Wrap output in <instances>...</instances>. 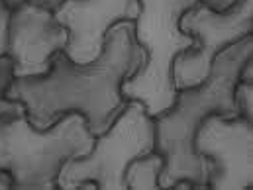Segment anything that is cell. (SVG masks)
Here are the masks:
<instances>
[{
	"label": "cell",
	"instance_id": "obj_1",
	"mask_svg": "<svg viewBox=\"0 0 253 190\" xmlns=\"http://www.w3.org/2000/svg\"><path fill=\"white\" fill-rule=\"evenodd\" d=\"M133 30V22L116 24L106 34L104 49L92 63L77 65L63 51L55 53L47 75L14 78L6 98L22 102L28 120L40 129L53 126L65 114L79 112L94 137L102 135L126 106L122 84L145 59Z\"/></svg>",
	"mask_w": 253,
	"mask_h": 190
},
{
	"label": "cell",
	"instance_id": "obj_2",
	"mask_svg": "<svg viewBox=\"0 0 253 190\" xmlns=\"http://www.w3.org/2000/svg\"><path fill=\"white\" fill-rule=\"evenodd\" d=\"M252 57L253 38L250 34L220 51L206 80L198 86L177 90L175 104L155 118V151L165 159L159 189H175L179 181H189L194 189H208L212 163L196 153L194 135L210 114L240 116L234 86L240 80L244 63Z\"/></svg>",
	"mask_w": 253,
	"mask_h": 190
},
{
	"label": "cell",
	"instance_id": "obj_3",
	"mask_svg": "<svg viewBox=\"0 0 253 190\" xmlns=\"http://www.w3.org/2000/svg\"><path fill=\"white\" fill-rule=\"evenodd\" d=\"M94 135L79 112L65 114L53 126L40 129L20 112L0 118V173L12 177L14 189L55 190L65 161L84 157Z\"/></svg>",
	"mask_w": 253,
	"mask_h": 190
},
{
	"label": "cell",
	"instance_id": "obj_4",
	"mask_svg": "<svg viewBox=\"0 0 253 190\" xmlns=\"http://www.w3.org/2000/svg\"><path fill=\"white\" fill-rule=\"evenodd\" d=\"M198 0H139L133 20L135 41L143 47V65L122 84L126 100H139L151 118L161 116L177 100L173 61L179 53L196 47V39L179 28L181 16Z\"/></svg>",
	"mask_w": 253,
	"mask_h": 190
},
{
	"label": "cell",
	"instance_id": "obj_5",
	"mask_svg": "<svg viewBox=\"0 0 253 190\" xmlns=\"http://www.w3.org/2000/svg\"><path fill=\"white\" fill-rule=\"evenodd\" d=\"M151 151H155V118L139 100H127L112 126L94 137L88 155L65 161L57 187L83 189L84 183H94L100 190H124L126 167Z\"/></svg>",
	"mask_w": 253,
	"mask_h": 190
},
{
	"label": "cell",
	"instance_id": "obj_6",
	"mask_svg": "<svg viewBox=\"0 0 253 190\" xmlns=\"http://www.w3.org/2000/svg\"><path fill=\"white\" fill-rule=\"evenodd\" d=\"M179 28L196 39L194 49L179 53L173 61L175 88L183 90L204 82L216 55L252 34L253 0H236L222 12L196 2L181 16Z\"/></svg>",
	"mask_w": 253,
	"mask_h": 190
},
{
	"label": "cell",
	"instance_id": "obj_7",
	"mask_svg": "<svg viewBox=\"0 0 253 190\" xmlns=\"http://www.w3.org/2000/svg\"><path fill=\"white\" fill-rule=\"evenodd\" d=\"M194 149L212 163L208 189L244 190L253 187V124L246 118L206 116L196 129Z\"/></svg>",
	"mask_w": 253,
	"mask_h": 190
},
{
	"label": "cell",
	"instance_id": "obj_8",
	"mask_svg": "<svg viewBox=\"0 0 253 190\" xmlns=\"http://www.w3.org/2000/svg\"><path fill=\"white\" fill-rule=\"evenodd\" d=\"M69 34L55 14L36 2L12 8L8 26V57L14 78L42 76L51 71L55 53L63 51Z\"/></svg>",
	"mask_w": 253,
	"mask_h": 190
},
{
	"label": "cell",
	"instance_id": "obj_9",
	"mask_svg": "<svg viewBox=\"0 0 253 190\" xmlns=\"http://www.w3.org/2000/svg\"><path fill=\"white\" fill-rule=\"evenodd\" d=\"M139 10V0H67L53 12L69 34L63 53L77 65L92 63L106 34L120 22H133Z\"/></svg>",
	"mask_w": 253,
	"mask_h": 190
},
{
	"label": "cell",
	"instance_id": "obj_10",
	"mask_svg": "<svg viewBox=\"0 0 253 190\" xmlns=\"http://www.w3.org/2000/svg\"><path fill=\"white\" fill-rule=\"evenodd\" d=\"M165 167L163 155L151 151L147 155L135 157L126 167V189L129 190H155L159 189V177Z\"/></svg>",
	"mask_w": 253,
	"mask_h": 190
},
{
	"label": "cell",
	"instance_id": "obj_11",
	"mask_svg": "<svg viewBox=\"0 0 253 190\" xmlns=\"http://www.w3.org/2000/svg\"><path fill=\"white\" fill-rule=\"evenodd\" d=\"M14 80V75H12V59L6 55V57H0V118H6V116H16L20 112H26V106L18 100H10L6 98V90L10 86V82Z\"/></svg>",
	"mask_w": 253,
	"mask_h": 190
},
{
	"label": "cell",
	"instance_id": "obj_12",
	"mask_svg": "<svg viewBox=\"0 0 253 190\" xmlns=\"http://www.w3.org/2000/svg\"><path fill=\"white\" fill-rule=\"evenodd\" d=\"M234 100L240 110V116L253 124V82L238 80L234 86Z\"/></svg>",
	"mask_w": 253,
	"mask_h": 190
},
{
	"label": "cell",
	"instance_id": "obj_13",
	"mask_svg": "<svg viewBox=\"0 0 253 190\" xmlns=\"http://www.w3.org/2000/svg\"><path fill=\"white\" fill-rule=\"evenodd\" d=\"M12 8L6 0H0V57L8 55V26H10Z\"/></svg>",
	"mask_w": 253,
	"mask_h": 190
},
{
	"label": "cell",
	"instance_id": "obj_14",
	"mask_svg": "<svg viewBox=\"0 0 253 190\" xmlns=\"http://www.w3.org/2000/svg\"><path fill=\"white\" fill-rule=\"evenodd\" d=\"M198 2L206 4L208 8H212V10H216V12H222V10L230 8V6H232L236 0H198Z\"/></svg>",
	"mask_w": 253,
	"mask_h": 190
},
{
	"label": "cell",
	"instance_id": "obj_15",
	"mask_svg": "<svg viewBox=\"0 0 253 190\" xmlns=\"http://www.w3.org/2000/svg\"><path fill=\"white\" fill-rule=\"evenodd\" d=\"M240 80H244V82H253V57L244 63L242 71H240Z\"/></svg>",
	"mask_w": 253,
	"mask_h": 190
},
{
	"label": "cell",
	"instance_id": "obj_16",
	"mask_svg": "<svg viewBox=\"0 0 253 190\" xmlns=\"http://www.w3.org/2000/svg\"><path fill=\"white\" fill-rule=\"evenodd\" d=\"M30 2H36V4H40V6H43V8H47V10H51V12H55L63 2L67 0H30Z\"/></svg>",
	"mask_w": 253,
	"mask_h": 190
},
{
	"label": "cell",
	"instance_id": "obj_17",
	"mask_svg": "<svg viewBox=\"0 0 253 190\" xmlns=\"http://www.w3.org/2000/svg\"><path fill=\"white\" fill-rule=\"evenodd\" d=\"M8 189H14V183H12V177L6 171H2L0 173V190H8Z\"/></svg>",
	"mask_w": 253,
	"mask_h": 190
},
{
	"label": "cell",
	"instance_id": "obj_18",
	"mask_svg": "<svg viewBox=\"0 0 253 190\" xmlns=\"http://www.w3.org/2000/svg\"><path fill=\"white\" fill-rule=\"evenodd\" d=\"M6 2H8V6H10V8H16V6H20V4H22V2H26V0H6Z\"/></svg>",
	"mask_w": 253,
	"mask_h": 190
}]
</instances>
